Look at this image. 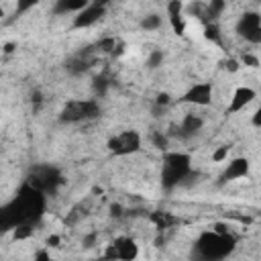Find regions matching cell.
<instances>
[{"instance_id":"cell-1","label":"cell","mask_w":261,"mask_h":261,"mask_svg":"<svg viewBox=\"0 0 261 261\" xmlns=\"http://www.w3.org/2000/svg\"><path fill=\"white\" fill-rule=\"evenodd\" d=\"M234 249V239L230 234H220L214 230H206L198 237L192 259L194 261H222Z\"/></svg>"},{"instance_id":"cell-2","label":"cell","mask_w":261,"mask_h":261,"mask_svg":"<svg viewBox=\"0 0 261 261\" xmlns=\"http://www.w3.org/2000/svg\"><path fill=\"white\" fill-rule=\"evenodd\" d=\"M43 204H45L43 192H39V190L33 188L31 184H27V186L18 192L16 200H12L10 206H6L4 214L14 212L16 224H24V222H31V220H35L37 216H41Z\"/></svg>"},{"instance_id":"cell-3","label":"cell","mask_w":261,"mask_h":261,"mask_svg":"<svg viewBox=\"0 0 261 261\" xmlns=\"http://www.w3.org/2000/svg\"><path fill=\"white\" fill-rule=\"evenodd\" d=\"M192 157L188 153H165L163 157V169H161V186L165 190H173L177 186H184V181L192 175Z\"/></svg>"},{"instance_id":"cell-4","label":"cell","mask_w":261,"mask_h":261,"mask_svg":"<svg viewBox=\"0 0 261 261\" xmlns=\"http://www.w3.org/2000/svg\"><path fill=\"white\" fill-rule=\"evenodd\" d=\"M100 114H102V108H100L98 100H94V98H90V100H69L61 108L59 120L65 122V124H80V122L96 120Z\"/></svg>"},{"instance_id":"cell-5","label":"cell","mask_w":261,"mask_h":261,"mask_svg":"<svg viewBox=\"0 0 261 261\" xmlns=\"http://www.w3.org/2000/svg\"><path fill=\"white\" fill-rule=\"evenodd\" d=\"M106 147H108V151H110L112 155H116V157L133 155V153H137V151L141 149V135H139V130H135V128L120 130V133H116L114 137L108 139Z\"/></svg>"},{"instance_id":"cell-6","label":"cell","mask_w":261,"mask_h":261,"mask_svg":"<svg viewBox=\"0 0 261 261\" xmlns=\"http://www.w3.org/2000/svg\"><path fill=\"white\" fill-rule=\"evenodd\" d=\"M29 184L33 188H37L39 192H43V194H47V192L53 194L63 184V179H61V173L55 167H51V165H39V167H35L31 171Z\"/></svg>"},{"instance_id":"cell-7","label":"cell","mask_w":261,"mask_h":261,"mask_svg":"<svg viewBox=\"0 0 261 261\" xmlns=\"http://www.w3.org/2000/svg\"><path fill=\"white\" fill-rule=\"evenodd\" d=\"M239 37H243L251 45H261V14L259 12H243L234 24Z\"/></svg>"},{"instance_id":"cell-8","label":"cell","mask_w":261,"mask_h":261,"mask_svg":"<svg viewBox=\"0 0 261 261\" xmlns=\"http://www.w3.org/2000/svg\"><path fill=\"white\" fill-rule=\"evenodd\" d=\"M139 255V247L130 237H118L112 245L106 249L108 261H133Z\"/></svg>"},{"instance_id":"cell-9","label":"cell","mask_w":261,"mask_h":261,"mask_svg":"<svg viewBox=\"0 0 261 261\" xmlns=\"http://www.w3.org/2000/svg\"><path fill=\"white\" fill-rule=\"evenodd\" d=\"M106 12V4L104 2H90L80 14L73 16V29H86L96 24Z\"/></svg>"},{"instance_id":"cell-10","label":"cell","mask_w":261,"mask_h":261,"mask_svg":"<svg viewBox=\"0 0 261 261\" xmlns=\"http://www.w3.org/2000/svg\"><path fill=\"white\" fill-rule=\"evenodd\" d=\"M181 102L196 104V106H208L212 102V84L210 82H198V84H194L181 96Z\"/></svg>"},{"instance_id":"cell-11","label":"cell","mask_w":261,"mask_h":261,"mask_svg":"<svg viewBox=\"0 0 261 261\" xmlns=\"http://www.w3.org/2000/svg\"><path fill=\"white\" fill-rule=\"evenodd\" d=\"M255 98H257V92H255L253 88H249V86H239V88L234 90L232 98H230V104L226 106V112L234 114V112L243 110L247 104H251Z\"/></svg>"},{"instance_id":"cell-12","label":"cell","mask_w":261,"mask_h":261,"mask_svg":"<svg viewBox=\"0 0 261 261\" xmlns=\"http://www.w3.org/2000/svg\"><path fill=\"white\" fill-rule=\"evenodd\" d=\"M202 126H204V120L198 116V114H186L184 118H181V122L177 124V137L179 139H184V141H188V139H192V137H196L200 130H202Z\"/></svg>"},{"instance_id":"cell-13","label":"cell","mask_w":261,"mask_h":261,"mask_svg":"<svg viewBox=\"0 0 261 261\" xmlns=\"http://www.w3.org/2000/svg\"><path fill=\"white\" fill-rule=\"evenodd\" d=\"M92 49L90 51H84V53H77V55H73V57H69L67 61H65V69H67V73H71V75H80V73H84V71H88L90 67H92Z\"/></svg>"},{"instance_id":"cell-14","label":"cell","mask_w":261,"mask_h":261,"mask_svg":"<svg viewBox=\"0 0 261 261\" xmlns=\"http://www.w3.org/2000/svg\"><path fill=\"white\" fill-rule=\"evenodd\" d=\"M249 173V159L245 157H237V159H230L226 169L222 171L220 179L222 181H232V179H241Z\"/></svg>"},{"instance_id":"cell-15","label":"cell","mask_w":261,"mask_h":261,"mask_svg":"<svg viewBox=\"0 0 261 261\" xmlns=\"http://www.w3.org/2000/svg\"><path fill=\"white\" fill-rule=\"evenodd\" d=\"M90 2L86 0H59L55 6H53V12L55 14H80Z\"/></svg>"},{"instance_id":"cell-16","label":"cell","mask_w":261,"mask_h":261,"mask_svg":"<svg viewBox=\"0 0 261 261\" xmlns=\"http://www.w3.org/2000/svg\"><path fill=\"white\" fill-rule=\"evenodd\" d=\"M181 10H184V4H181V2H169V4H167L169 20H171V27H173V31H175L177 35L184 31V18H181Z\"/></svg>"},{"instance_id":"cell-17","label":"cell","mask_w":261,"mask_h":261,"mask_svg":"<svg viewBox=\"0 0 261 261\" xmlns=\"http://www.w3.org/2000/svg\"><path fill=\"white\" fill-rule=\"evenodd\" d=\"M161 24H163V18H161V14H157V12H149V14H145V16L141 18V22H139V27H141L143 31H147V33L161 29Z\"/></svg>"},{"instance_id":"cell-18","label":"cell","mask_w":261,"mask_h":261,"mask_svg":"<svg viewBox=\"0 0 261 261\" xmlns=\"http://www.w3.org/2000/svg\"><path fill=\"white\" fill-rule=\"evenodd\" d=\"M224 8H226V4H224L222 0H212V2H208V8H206L208 24H210V22H216V18L224 12Z\"/></svg>"},{"instance_id":"cell-19","label":"cell","mask_w":261,"mask_h":261,"mask_svg":"<svg viewBox=\"0 0 261 261\" xmlns=\"http://www.w3.org/2000/svg\"><path fill=\"white\" fill-rule=\"evenodd\" d=\"M206 8H208V2H192V4H188V6H186V12H188L190 16H198V18L206 20V24H208Z\"/></svg>"},{"instance_id":"cell-20","label":"cell","mask_w":261,"mask_h":261,"mask_svg":"<svg viewBox=\"0 0 261 261\" xmlns=\"http://www.w3.org/2000/svg\"><path fill=\"white\" fill-rule=\"evenodd\" d=\"M163 61H165V53H163L161 49H151L149 55H147L145 65H147L149 69H157L159 65H163Z\"/></svg>"},{"instance_id":"cell-21","label":"cell","mask_w":261,"mask_h":261,"mask_svg":"<svg viewBox=\"0 0 261 261\" xmlns=\"http://www.w3.org/2000/svg\"><path fill=\"white\" fill-rule=\"evenodd\" d=\"M204 37H206L208 41L216 43V45H222V33H220V29H218L216 22L206 24V29H204Z\"/></svg>"},{"instance_id":"cell-22","label":"cell","mask_w":261,"mask_h":261,"mask_svg":"<svg viewBox=\"0 0 261 261\" xmlns=\"http://www.w3.org/2000/svg\"><path fill=\"white\" fill-rule=\"evenodd\" d=\"M108 88H110V82H108L106 75H98L94 80V92H96V96H104Z\"/></svg>"},{"instance_id":"cell-23","label":"cell","mask_w":261,"mask_h":261,"mask_svg":"<svg viewBox=\"0 0 261 261\" xmlns=\"http://www.w3.org/2000/svg\"><path fill=\"white\" fill-rule=\"evenodd\" d=\"M241 63L247 65V67H259V57L253 55V53H243L241 55Z\"/></svg>"},{"instance_id":"cell-24","label":"cell","mask_w":261,"mask_h":261,"mask_svg":"<svg viewBox=\"0 0 261 261\" xmlns=\"http://www.w3.org/2000/svg\"><path fill=\"white\" fill-rule=\"evenodd\" d=\"M226 157H228V147H226V145L218 147V149L212 153V161H214V163H220V161H224Z\"/></svg>"},{"instance_id":"cell-25","label":"cell","mask_w":261,"mask_h":261,"mask_svg":"<svg viewBox=\"0 0 261 261\" xmlns=\"http://www.w3.org/2000/svg\"><path fill=\"white\" fill-rule=\"evenodd\" d=\"M239 65H241V61L239 59H234V57H228V59H224V67L228 69V71H239Z\"/></svg>"},{"instance_id":"cell-26","label":"cell","mask_w":261,"mask_h":261,"mask_svg":"<svg viewBox=\"0 0 261 261\" xmlns=\"http://www.w3.org/2000/svg\"><path fill=\"white\" fill-rule=\"evenodd\" d=\"M169 102H171L169 94H159V96H157V100H155V104H157V106H161V108H163V106H167Z\"/></svg>"},{"instance_id":"cell-27","label":"cell","mask_w":261,"mask_h":261,"mask_svg":"<svg viewBox=\"0 0 261 261\" xmlns=\"http://www.w3.org/2000/svg\"><path fill=\"white\" fill-rule=\"evenodd\" d=\"M153 143H155L159 149H163V147L167 145V139H165L163 135H153Z\"/></svg>"},{"instance_id":"cell-28","label":"cell","mask_w":261,"mask_h":261,"mask_svg":"<svg viewBox=\"0 0 261 261\" xmlns=\"http://www.w3.org/2000/svg\"><path fill=\"white\" fill-rule=\"evenodd\" d=\"M251 122L255 124V126H261V106L255 110V114H253V118H251Z\"/></svg>"},{"instance_id":"cell-29","label":"cell","mask_w":261,"mask_h":261,"mask_svg":"<svg viewBox=\"0 0 261 261\" xmlns=\"http://www.w3.org/2000/svg\"><path fill=\"white\" fill-rule=\"evenodd\" d=\"M94 241H96V234H88V237L84 239V247H92Z\"/></svg>"},{"instance_id":"cell-30","label":"cell","mask_w":261,"mask_h":261,"mask_svg":"<svg viewBox=\"0 0 261 261\" xmlns=\"http://www.w3.org/2000/svg\"><path fill=\"white\" fill-rule=\"evenodd\" d=\"M14 47H16V43H6V45H4V53H12Z\"/></svg>"},{"instance_id":"cell-31","label":"cell","mask_w":261,"mask_h":261,"mask_svg":"<svg viewBox=\"0 0 261 261\" xmlns=\"http://www.w3.org/2000/svg\"><path fill=\"white\" fill-rule=\"evenodd\" d=\"M37 261H51V259L47 257V253H39L37 255Z\"/></svg>"}]
</instances>
